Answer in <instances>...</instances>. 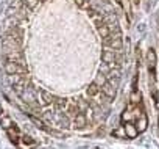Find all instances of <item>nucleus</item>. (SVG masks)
Wrapping results in <instances>:
<instances>
[{
  "mask_svg": "<svg viewBox=\"0 0 159 149\" xmlns=\"http://www.w3.org/2000/svg\"><path fill=\"white\" fill-rule=\"evenodd\" d=\"M116 2H117L119 5H122V0H116Z\"/></svg>",
  "mask_w": 159,
  "mask_h": 149,
  "instance_id": "b1692460",
  "label": "nucleus"
},
{
  "mask_svg": "<svg viewBox=\"0 0 159 149\" xmlns=\"http://www.w3.org/2000/svg\"><path fill=\"white\" fill-rule=\"evenodd\" d=\"M22 141H24L25 144H31V146L34 144V141H33V140H31L30 137H22Z\"/></svg>",
  "mask_w": 159,
  "mask_h": 149,
  "instance_id": "4be33fe9",
  "label": "nucleus"
},
{
  "mask_svg": "<svg viewBox=\"0 0 159 149\" xmlns=\"http://www.w3.org/2000/svg\"><path fill=\"white\" fill-rule=\"evenodd\" d=\"M147 63H148V67H150V72L153 74L154 77V67H156V52L153 49H150L147 52Z\"/></svg>",
  "mask_w": 159,
  "mask_h": 149,
  "instance_id": "6e6552de",
  "label": "nucleus"
},
{
  "mask_svg": "<svg viewBox=\"0 0 159 149\" xmlns=\"http://www.w3.org/2000/svg\"><path fill=\"white\" fill-rule=\"evenodd\" d=\"M53 102H55V96L45 90H41V105L45 107V105H50Z\"/></svg>",
  "mask_w": 159,
  "mask_h": 149,
  "instance_id": "9d476101",
  "label": "nucleus"
},
{
  "mask_svg": "<svg viewBox=\"0 0 159 149\" xmlns=\"http://www.w3.org/2000/svg\"><path fill=\"white\" fill-rule=\"evenodd\" d=\"M58 122H59V126H61V127H64V129L70 127L69 116H66V115H62V113H59V115H58Z\"/></svg>",
  "mask_w": 159,
  "mask_h": 149,
  "instance_id": "2eb2a0df",
  "label": "nucleus"
},
{
  "mask_svg": "<svg viewBox=\"0 0 159 149\" xmlns=\"http://www.w3.org/2000/svg\"><path fill=\"white\" fill-rule=\"evenodd\" d=\"M5 60L7 61H19L24 63V53L20 50H8L5 52Z\"/></svg>",
  "mask_w": 159,
  "mask_h": 149,
  "instance_id": "39448f33",
  "label": "nucleus"
},
{
  "mask_svg": "<svg viewBox=\"0 0 159 149\" xmlns=\"http://www.w3.org/2000/svg\"><path fill=\"white\" fill-rule=\"evenodd\" d=\"M136 127H137L139 132H145V130H147V127H148V118H147V115H145L143 112H140V115L137 116V124H136Z\"/></svg>",
  "mask_w": 159,
  "mask_h": 149,
  "instance_id": "1a4fd4ad",
  "label": "nucleus"
},
{
  "mask_svg": "<svg viewBox=\"0 0 159 149\" xmlns=\"http://www.w3.org/2000/svg\"><path fill=\"white\" fill-rule=\"evenodd\" d=\"M86 124H88V119L83 113H78L75 116V119H73V127L75 129H83V127H86Z\"/></svg>",
  "mask_w": 159,
  "mask_h": 149,
  "instance_id": "f8f14e48",
  "label": "nucleus"
},
{
  "mask_svg": "<svg viewBox=\"0 0 159 149\" xmlns=\"http://www.w3.org/2000/svg\"><path fill=\"white\" fill-rule=\"evenodd\" d=\"M108 77L109 79H120V69H111L109 72H108Z\"/></svg>",
  "mask_w": 159,
  "mask_h": 149,
  "instance_id": "aec40b11",
  "label": "nucleus"
},
{
  "mask_svg": "<svg viewBox=\"0 0 159 149\" xmlns=\"http://www.w3.org/2000/svg\"><path fill=\"white\" fill-rule=\"evenodd\" d=\"M129 101H131L133 104L140 102V93H139L137 90H133V93H131V96H129Z\"/></svg>",
  "mask_w": 159,
  "mask_h": 149,
  "instance_id": "a211bd4d",
  "label": "nucleus"
},
{
  "mask_svg": "<svg viewBox=\"0 0 159 149\" xmlns=\"http://www.w3.org/2000/svg\"><path fill=\"white\" fill-rule=\"evenodd\" d=\"M10 82L13 83V87H24L27 83V77L24 74H14V76H8Z\"/></svg>",
  "mask_w": 159,
  "mask_h": 149,
  "instance_id": "0eeeda50",
  "label": "nucleus"
},
{
  "mask_svg": "<svg viewBox=\"0 0 159 149\" xmlns=\"http://www.w3.org/2000/svg\"><path fill=\"white\" fill-rule=\"evenodd\" d=\"M30 119H31V122H33V124H34V126H36L38 129H42V130H47V127H45V124H44V122H42L41 119H38V118H34V116H31Z\"/></svg>",
  "mask_w": 159,
  "mask_h": 149,
  "instance_id": "6ab92c4d",
  "label": "nucleus"
},
{
  "mask_svg": "<svg viewBox=\"0 0 159 149\" xmlns=\"http://www.w3.org/2000/svg\"><path fill=\"white\" fill-rule=\"evenodd\" d=\"M106 44L114 49V50H120L123 47V41H122V35L120 33H116V35H111L108 39H106Z\"/></svg>",
  "mask_w": 159,
  "mask_h": 149,
  "instance_id": "7ed1b4c3",
  "label": "nucleus"
},
{
  "mask_svg": "<svg viewBox=\"0 0 159 149\" xmlns=\"http://www.w3.org/2000/svg\"><path fill=\"white\" fill-rule=\"evenodd\" d=\"M27 66L25 63H19V61H7L5 63V72L8 76H14V74H27Z\"/></svg>",
  "mask_w": 159,
  "mask_h": 149,
  "instance_id": "f257e3e1",
  "label": "nucleus"
},
{
  "mask_svg": "<svg viewBox=\"0 0 159 149\" xmlns=\"http://www.w3.org/2000/svg\"><path fill=\"white\" fill-rule=\"evenodd\" d=\"M19 96H20V99H22L27 105H31V104L38 102V101H36V96H34V93H33L31 88H24V90L19 93Z\"/></svg>",
  "mask_w": 159,
  "mask_h": 149,
  "instance_id": "20e7f679",
  "label": "nucleus"
},
{
  "mask_svg": "<svg viewBox=\"0 0 159 149\" xmlns=\"http://www.w3.org/2000/svg\"><path fill=\"white\" fill-rule=\"evenodd\" d=\"M0 122H2V127H3L5 130H8L10 127L14 126V124H13V119H11L8 115H3V112H0Z\"/></svg>",
  "mask_w": 159,
  "mask_h": 149,
  "instance_id": "ddd939ff",
  "label": "nucleus"
},
{
  "mask_svg": "<svg viewBox=\"0 0 159 149\" xmlns=\"http://www.w3.org/2000/svg\"><path fill=\"white\" fill-rule=\"evenodd\" d=\"M53 104H56L58 108H66L67 99H66V97H55V102H53Z\"/></svg>",
  "mask_w": 159,
  "mask_h": 149,
  "instance_id": "f3484780",
  "label": "nucleus"
},
{
  "mask_svg": "<svg viewBox=\"0 0 159 149\" xmlns=\"http://www.w3.org/2000/svg\"><path fill=\"white\" fill-rule=\"evenodd\" d=\"M86 107H88V104H86L83 99H80V102H78V108H80V110H84Z\"/></svg>",
  "mask_w": 159,
  "mask_h": 149,
  "instance_id": "5701e85b",
  "label": "nucleus"
},
{
  "mask_svg": "<svg viewBox=\"0 0 159 149\" xmlns=\"http://www.w3.org/2000/svg\"><path fill=\"white\" fill-rule=\"evenodd\" d=\"M7 133H8V137H10V140H11L13 143H17V140H19V129H17L16 126L10 127V129L7 130Z\"/></svg>",
  "mask_w": 159,
  "mask_h": 149,
  "instance_id": "4468645a",
  "label": "nucleus"
},
{
  "mask_svg": "<svg viewBox=\"0 0 159 149\" xmlns=\"http://www.w3.org/2000/svg\"><path fill=\"white\" fill-rule=\"evenodd\" d=\"M116 90H117V88H116L109 80L102 85V93H103L106 97H109V99H114V97H116Z\"/></svg>",
  "mask_w": 159,
  "mask_h": 149,
  "instance_id": "423d86ee",
  "label": "nucleus"
},
{
  "mask_svg": "<svg viewBox=\"0 0 159 149\" xmlns=\"http://www.w3.org/2000/svg\"><path fill=\"white\" fill-rule=\"evenodd\" d=\"M123 129H125L126 138H136V137L139 135V130H137V127H136L134 124H131V122H126V124L123 126Z\"/></svg>",
  "mask_w": 159,
  "mask_h": 149,
  "instance_id": "9b49d317",
  "label": "nucleus"
},
{
  "mask_svg": "<svg viewBox=\"0 0 159 149\" xmlns=\"http://www.w3.org/2000/svg\"><path fill=\"white\" fill-rule=\"evenodd\" d=\"M131 118H133L131 112H125V113L122 115V119H123V121H126V122H129V121H131Z\"/></svg>",
  "mask_w": 159,
  "mask_h": 149,
  "instance_id": "412c9836",
  "label": "nucleus"
},
{
  "mask_svg": "<svg viewBox=\"0 0 159 149\" xmlns=\"http://www.w3.org/2000/svg\"><path fill=\"white\" fill-rule=\"evenodd\" d=\"M98 91H100V88H98V85L95 83V82H92L91 85H89V88L86 90V93H88V96H97L98 94Z\"/></svg>",
  "mask_w": 159,
  "mask_h": 149,
  "instance_id": "dca6fc26",
  "label": "nucleus"
},
{
  "mask_svg": "<svg viewBox=\"0 0 159 149\" xmlns=\"http://www.w3.org/2000/svg\"><path fill=\"white\" fill-rule=\"evenodd\" d=\"M117 60H119V57H117V53H116L114 49H106V50L102 52V61H103L105 64L112 66V64L117 63Z\"/></svg>",
  "mask_w": 159,
  "mask_h": 149,
  "instance_id": "f03ea898",
  "label": "nucleus"
}]
</instances>
